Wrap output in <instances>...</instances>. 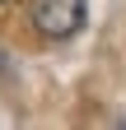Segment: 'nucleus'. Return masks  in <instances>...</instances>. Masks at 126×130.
I'll return each instance as SVG.
<instances>
[{
  "instance_id": "obj_1",
  "label": "nucleus",
  "mask_w": 126,
  "mask_h": 130,
  "mask_svg": "<svg viewBox=\"0 0 126 130\" xmlns=\"http://www.w3.org/2000/svg\"><path fill=\"white\" fill-rule=\"evenodd\" d=\"M33 23L42 37H70L84 28V0H33Z\"/></svg>"
},
{
  "instance_id": "obj_2",
  "label": "nucleus",
  "mask_w": 126,
  "mask_h": 130,
  "mask_svg": "<svg viewBox=\"0 0 126 130\" xmlns=\"http://www.w3.org/2000/svg\"><path fill=\"white\" fill-rule=\"evenodd\" d=\"M117 130H126V116H121V125H117Z\"/></svg>"
}]
</instances>
